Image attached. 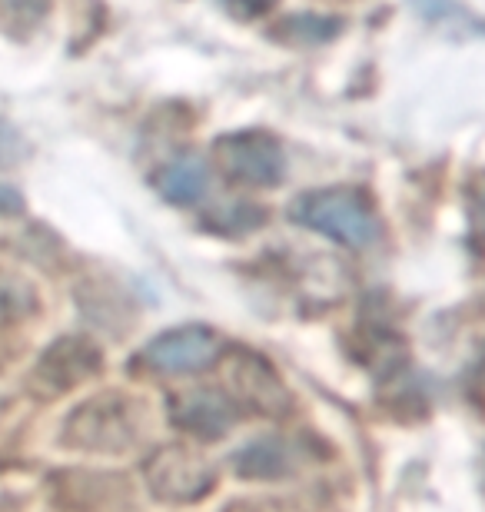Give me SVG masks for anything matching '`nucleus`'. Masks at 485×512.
<instances>
[{"label": "nucleus", "mask_w": 485, "mask_h": 512, "mask_svg": "<svg viewBox=\"0 0 485 512\" xmlns=\"http://www.w3.org/2000/svg\"><path fill=\"white\" fill-rule=\"evenodd\" d=\"M290 217L299 227L323 233V237L343 243L349 250L373 247L379 233H383V223H379L373 203L349 187L303 193V197L293 200Z\"/></svg>", "instance_id": "nucleus-1"}, {"label": "nucleus", "mask_w": 485, "mask_h": 512, "mask_svg": "<svg viewBox=\"0 0 485 512\" xmlns=\"http://www.w3.org/2000/svg\"><path fill=\"white\" fill-rule=\"evenodd\" d=\"M143 409L123 393H100L80 403L64 423V443L84 453H127L140 439Z\"/></svg>", "instance_id": "nucleus-2"}, {"label": "nucleus", "mask_w": 485, "mask_h": 512, "mask_svg": "<svg viewBox=\"0 0 485 512\" xmlns=\"http://www.w3.org/2000/svg\"><path fill=\"white\" fill-rule=\"evenodd\" d=\"M216 363H220L223 373V393L230 396L236 409L266 419H280L293 409L290 389H286L283 376L273 370V363L266 356L236 346Z\"/></svg>", "instance_id": "nucleus-3"}, {"label": "nucleus", "mask_w": 485, "mask_h": 512, "mask_svg": "<svg viewBox=\"0 0 485 512\" xmlns=\"http://www.w3.org/2000/svg\"><path fill=\"white\" fill-rule=\"evenodd\" d=\"M143 479L160 503H200L216 486V466L196 446L167 443L143 463Z\"/></svg>", "instance_id": "nucleus-4"}, {"label": "nucleus", "mask_w": 485, "mask_h": 512, "mask_svg": "<svg viewBox=\"0 0 485 512\" xmlns=\"http://www.w3.org/2000/svg\"><path fill=\"white\" fill-rule=\"evenodd\" d=\"M216 163L223 177L243 187H276L286 177V153L280 140L263 130H240L216 140Z\"/></svg>", "instance_id": "nucleus-5"}, {"label": "nucleus", "mask_w": 485, "mask_h": 512, "mask_svg": "<svg viewBox=\"0 0 485 512\" xmlns=\"http://www.w3.org/2000/svg\"><path fill=\"white\" fill-rule=\"evenodd\" d=\"M100 366H103V353L94 340H87V336H60L37 360L30 386L40 396H60L67 389L94 380Z\"/></svg>", "instance_id": "nucleus-6"}, {"label": "nucleus", "mask_w": 485, "mask_h": 512, "mask_svg": "<svg viewBox=\"0 0 485 512\" xmlns=\"http://www.w3.org/2000/svg\"><path fill=\"white\" fill-rule=\"evenodd\" d=\"M220 353L223 346L213 330H206V326H180V330L160 333L157 340L143 346L140 363L163 376H187L210 370L220 360Z\"/></svg>", "instance_id": "nucleus-7"}, {"label": "nucleus", "mask_w": 485, "mask_h": 512, "mask_svg": "<svg viewBox=\"0 0 485 512\" xmlns=\"http://www.w3.org/2000/svg\"><path fill=\"white\" fill-rule=\"evenodd\" d=\"M170 419L196 439H220L236 426L240 409L220 389H183L170 396Z\"/></svg>", "instance_id": "nucleus-8"}, {"label": "nucleus", "mask_w": 485, "mask_h": 512, "mask_svg": "<svg viewBox=\"0 0 485 512\" xmlns=\"http://www.w3.org/2000/svg\"><path fill=\"white\" fill-rule=\"evenodd\" d=\"M153 187H157L163 200L177 203V207H193L210 190V170H206V163L200 157H177L167 167L157 170Z\"/></svg>", "instance_id": "nucleus-9"}, {"label": "nucleus", "mask_w": 485, "mask_h": 512, "mask_svg": "<svg viewBox=\"0 0 485 512\" xmlns=\"http://www.w3.org/2000/svg\"><path fill=\"white\" fill-rule=\"evenodd\" d=\"M293 466H296L293 446L276 436L256 439V443L243 446L240 453L233 456L236 476H243V479H283L293 473Z\"/></svg>", "instance_id": "nucleus-10"}, {"label": "nucleus", "mask_w": 485, "mask_h": 512, "mask_svg": "<svg viewBox=\"0 0 485 512\" xmlns=\"http://www.w3.org/2000/svg\"><path fill=\"white\" fill-rule=\"evenodd\" d=\"M37 306H40L37 290L24 280V276L0 270V326L27 320V316L37 313Z\"/></svg>", "instance_id": "nucleus-11"}, {"label": "nucleus", "mask_w": 485, "mask_h": 512, "mask_svg": "<svg viewBox=\"0 0 485 512\" xmlns=\"http://www.w3.org/2000/svg\"><path fill=\"white\" fill-rule=\"evenodd\" d=\"M47 10L50 0H0V30L24 40L44 24Z\"/></svg>", "instance_id": "nucleus-12"}, {"label": "nucleus", "mask_w": 485, "mask_h": 512, "mask_svg": "<svg viewBox=\"0 0 485 512\" xmlns=\"http://www.w3.org/2000/svg\"><path fill=\"white\" fill-rule=\"evenodd\" d=\"M276 34L286 37L290 44H323V40L339 34V20H326L316 14H293Z\"/></svg>", "instance_id": "nucleus-13"}, {"label": "nucleus", "mask_w": 485, "mask_h": 512, "mask_svg": "<svg viewBox=\"0 0 485 512\" xmlns=\"http://www.w3.org/2000/svg\"><path fill=\"white\" fill-rule=\"evenodd\" d=\"M206 223L210 227H216V233H223V230H256L263 223V210H256V207H246V203L240 200H233V203H223L220 210L213 213V217H206Z\"/></svg>", "instance_id": "nucleus-14"}, {"label": "nucleus", "mask_w": 485, "mask_h": 512, "mask_svg": "<svg viewBox=\"0 0 485 512\" xmlns=\"http://www.w3.org/2000/svg\"><path fill=\"white\" fill-rule=\"evenodd\" d=\"M27 157V143L17 133V127H10L7 120H0V167H17Z\"/></svg>", "instance_id": "nucleus-15"}, {"label": "nucleus", "mask_w": 485, "mask_h": 512, "mask_svg": "<svg viewBox=\"0 0 485 512\" xmlns=\"http://www.w3.org/2000/svg\"><path fill=\"white\" fill-rule=\"evenodd\" d=\"M220 4L230 10L233 17L246 20V17H263L266 10L276 4V0H220Z\"/></svg>", "instance_id": "nucleus-16"}, {"label": "nucleus", "mask_w": 485, "mask_h": 512, "mask_svg": "<svg viewBox=\"0 0 485 512\" xmlns=\"http://www.w3.org/2000/svg\"><path fill=\"white\" fill-rule=\"evenodd\" d=\"M24 213V197L10 183H0V217H20Z\"/></svg>", "instance_id": "nucleus-17"}, {"label": "nucleus", "mask_w": 485, "mask_h": 512, "mask_svg": "<svg viewBox=\"0 0 485 512\" xmlns=\"http://www.w3.org/2000/svg\"><path fill=\"white\" fill-rule=\"evenodd\" d=\"M476 227L485 233V190L476 197Z\"/></svg>", "instance_id": "nucleus-18"}, {"label": "nucleus", "mask_w": 485, "mask_h": 512, "mask_svg": "<svg viewBox=\"0 0 485 512\" xmlns=\"http://www.w3.org/2000/svg\"><path fill=\"white\" fill-rule=\"evenodd\" d=\"M476 380H479V386L485 389V356L479 360V370H476Z\"/></svg>", "instance_id": "nucleus-19"}, {"label": "nucleus", "mask_w": 485, "mask_h": 512, "mask_svg": "<svg viewBox=\"0 0 485 512\" xmlns=\"http://www.w3.org/2000/svg\"><path fill=\"white\" fill-rule=\"evenodd\" d=\"M0 409H4V403H0Z\"/></svg>", "instance_id": "nucleus-20"}]
</instances>
